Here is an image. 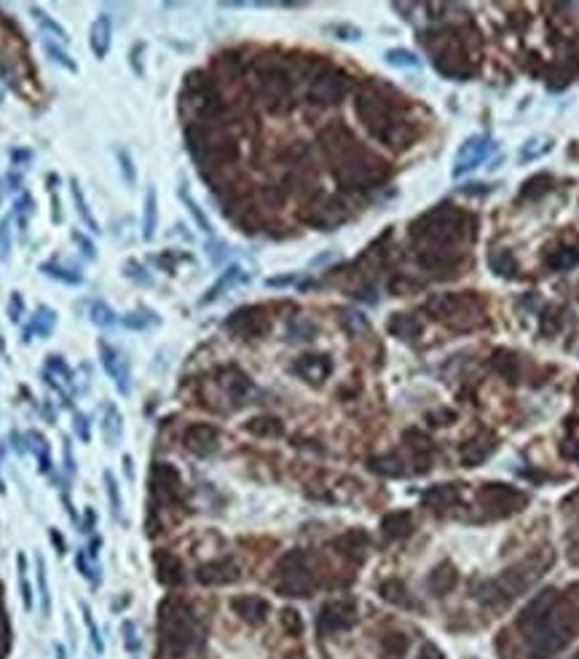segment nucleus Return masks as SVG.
Wrapping results in <instances>:
<instances>
[{
	"label": "nucleus",
	"instance_id": "nucleus-1",
	"mask_svg": "<svg viewBox=\"0 0 579 659\" xmlns=\"http://www.w3.org/2000/svg\"><path fill=\"white\" fill-rule=\"evenodd\" d=\"M493 140L488 134H478V137H469L467 143L458 148L456 153V164H454V177H464L467 172H472L475 166H480L491 153H493Z\"/></svg>",
	"mask_w": 579,
	"mask_h": 659
},
{
	"label": "nucleus",
	"instance_id": "nucleus-2",
	"mask_svg": "<svg viewBox=\"0 0 579 659\" xmlns=\"http://www.w3.org/2000/svg\"><path fill=\"white\" fill-rule=\"evenodd\" d=\"M480 501L486 509H504V512H513L518 504H526V496L513 491L510 485H486L480 491Z\"/></svg>",
	"mask_w": 579,
	"mask_h": 659
},
{
	"label": "nucleus",
	"instance_id": "nucleus-3",
	"mask_svg": "<svg viewBox=\"0 0 579 659\" xmlns=\"http://www.w3.org/2000/svg\"><path fill=\"white\" fill-rule=\"evenodd\" d=\"M100 354H102V364H105V370L116 378L118 392H121V394H129V370H126V364H123L121 354L113 352L108 343H100Z\"/></svg>",
	"mask_w": 579,
	"mask_h": 659
},
{
	"label": "nucleus",
	"instance_id": "nucleus-4",
	"mask_svg": "<svg viewBox=\"0 0 579 659\" xmlns=\"http://www.w3.org/2000/svg\"><path fill=\"white\" fill-rule=\"evenodd\" d=\"M111 33H113L111 16H108V14H102L100 19L91 24V30H89V44H91V51H94L97 59H105V56H108V48H111Z\"/></svg>",
	"mask_w": 579,
	"mask_h": 659
},
{
	"label": "nucleus",
	"instance_id": "nucleus-5",
	"mask_svg": "<svg viewBox=\"0 0 579 659\" xmlns=\"http://www.w3.org/2000/svg\"><path fill=\"white\" fill-rule=\"evenodd\" d=\"M158 225V201H156V188L148 185L145 190V204H143V239L150 242L156 236Z\"/></svg>",
	"mask_w": 579,
	"mask_h": 659
},
{
	"label": "nucleus",
	"instance_id": "nucleus-6",
	"mask_svg": "<svg viewBox=\"0 0 579 659\" xmlns=\"http://www.w3.org/2000/svg\"><path fill=\"white\" fill-rule=\"evenodd\" d=\"M70 190H73V201H76V209H78L81 223H83L91 233H100V225H97V220H94V215H91V209H89V204H86L83 193H81V185H78V180H76V177L70 180Z\"/></svg>",
	"mask_w": 579,
	"mask_h": 659
},
{
	"label": "nucleus",
	"instance_id": "nucleus-7",
	"mask_svg": "<svg viewBox=\"0 0 579 659\" xmlns=\"http://www.w3.org/2000/svg\"><path fill=\"white\" fill-rule=\"evenodd\" d=\"M121 431H123V418L118 416V410H116V407L108 405L105 418H102V434H105V439H108V445H118Z\"/></svg>",
	"mask_w": 579,
	"mask_h": 659
},
{
	"label": "nucleus",
	"instance_id": "nucleus-8",
	"mask_svg": "<svg viewBox=\"0 0 579 659\" xmlns=\"http://www.w3.org/2000/svg\"><path fill=\"white\" fill-rule=\"evenodd\" d=\"M488 263H491V268H493V274L504 276V279H515V276H518V260L513 257L510 250H499V252H493Z\"/></svg>",
	"mask_w": 579,
	"mask_h": 659
},
{
	"label": "nucleus",
	"instance_id": "nucleus-9",
	"mask_svg": "<svg viewBox=\"0 0 579 659\" xmlns=\"http://www.w3.org/2000/svg\"><path fill=\"white\" fill-rule=\"evenodd\" d=\"M454 584H456V568H454L451 563H443V566L432 573V579H429V587H432L437 595H446L448 590H454Z\"/></svg>",
	"mask_w": 579,
	"mask_h": 659
},
{
	"label": "nucleus",
	"instance_id": "nucleus-10",
	"mask_svg": "<svg viewBox=\"0 0 579 659\" xmlns=\"http://www.w3.org/2000/svg\"><path fill=\"white\" fill-rule=\"evenodd\" d=\"M178 193H180V201H183V204L188 207L190 218L196 220V225H199V228H201V233H207V236H210V233H212V223H210V220H207V215H204V209H201L199 204L193 201V196H190L188 190H185V183L180 185V190H178Z\"/></svg>",
	"mask_w": 579,
	"mask_h": 659
},
{
	"label": "nucleus",
	"instance_id": "nucleus-11",
	"mask_svg": "<svg viewBox=\"0 0 579 659\" xmlns=\"http://www.w3.org/2000/svg\"><path fill=\"white\" fill-rule=\"evenodd\" d=\"M234 608L245 616L247 622H260L268 611V606L263 603V601H257V598H242V601H236L234 603Z\"/></svg>",
	"mask_w": 579,
	"mask_h": 659
},
{
	"label": "nucleus",
	"instance_id": "nucleus-12",
	"mask_svg": "<svg viewBox=\"0 0 579 659\" xmlns=\"http://www.w3.org/2000/svg\"><path fill=\"white\" fill-rule=\"evenodd\" d=\"M35 568H38V593H41V614H51V593H48V576H46V561L38 555L35 558Z\"/></svg>",
	"mask_w": 579,
	"mask_h": 659
},
{
	"label": "nucleus",
	"instance_id": "nucleus-13",
	"mask_svg": "<svg viewBox=\"0 0 579 659\" xmlns=\"http://www.w3.org/2000/svg\"><path fill=\"white\" fill-rule=\"evenodd\" d=\"M493 367H496V373L504 375L507 381H515V378H518V357H515L513 352L493 354Z\"/></svg>",
	"mask_w": 579,
	"mask_h": 659
},
{
	"label": "nucleus",
	"instance_id": "nucleus-14",
	"mask_svg": "<svg viewBox=\"0 0 579 659\" xmlns=\"http://www.w3.org/2000/svg\"><path fill=\"white\" fill-rule=\"evenodd\" d=\"M239 279H242V268H239V265H231V268H228V271L220 276V282L212 287V290H207V295H204V303H212L215 297H220V292H223V290H228L231 285H236Z\"/></svg>",
	"mask_w": 579,
	"mask_h": 659
},
{
	"label": "nucleus",
	"instance_id": "nucleus-15",
	"mask_svg": "<svg viewBox=\"0 0 579 659\" xmlns=\"http://www.w3.org/2000/svg\"><path fill=\"white\" fill-rule=\"evenodd\" d=\"M54 322H56V314L51 311L48 306H41L38 311H35V319H33V330L30 332H38V335H48L51 330H54ZM27 332V335H30Z\"/></svg>",
	"mask_w": 579,
	"mask_h": 659
},
{
	"label": "nucleus",
	"instance_id": "nucleus-16",
	"mask_svg": "<svg viewBox=\"0 0 579 659\" xmlns=\"http://www.w3.org/2000/svg\"><path fill=\"white\" fill-rule=\"evenodd\" d=\"M411 528H413V520L408 512H397V515H389L384 520V531H386L389 536H405Z\"/></svg>",
	"mask_w": 579,
	"mask_h": 659
},
{
	"label": "nucleus",
	"instance_id": "nucleus-17",
	"mask_svg": "<svg viewBox=\"0 0 579 659\" xmlns=\"http://www.w3.org/2000/svg\"><path fill=\"white\" fill-rule=\"evenodd\" d=\"M30 14H33V16H35V22L41 24V27H43L46 33L56 35V38H59L62 44H67V41H70V38H67V33H65V27H62V24H59V22H54V19H51V16H48V14H46V11H41V9H35V6H30Z\"/></svg>",
	"mask_w": 579,
	"mask_h": 659
},
{
	"label": "nucleus",
	"instance_id": "nucleus-18",
	"mask_svg": "<svg viewBox=\"0 0 579 659\" xmlns=\"http://www.w3.org/2000/svg\"><path fill=\"white\" fill-rule=\"evenodd\" d=\"M579 263V250H558L547 257V265L555 268V271H568Z\"/></svg>",
	"mask_w": 579,
	"mask_h": 659
},
{
	"label": "nucleus",
	"instance_id": "nucleus-19",
	"mask_svg": "<svg viewBox=\"0 0 579 659\" xmlns=\"http://www.w3.org/2000/svg\"><path fill=\"white\" fill-rule=\"evenodd\" d=\"M386 62H389L391 67H421V59L413 54V51H405V48H391V51H386Z\"/></svg>",
	"mask_w": 579,
	"mask_h": 659
},
{
	"label": "nucleus",
	"instance_id": "nucleus-20",
	"mask_svg": "<svg viewBox=\"0 0 579 659\" xmlns=\"http://www.w3.org/2000/svg\"><path fill=\"white\" fill-rule=\"evenodd\" d=\"M41 271H43L46 276H51V279H59V282H65V285H81L83 282V276L76 274V271H67V268H59L56 263H43L41 265Z\"/></svg>",
	"mask_w": 579,
	"mask_h": 659
},
{
	"label": "nucleus",
	"instance_id": "nucleus-21",
	"mask_svg": "<svg viewBox=\"0 0 579 659\" xmlns=\"http://www.w3.org/2000/svg\"><path fill=\"white\" fill-rule=\"evenodd\" d=\"M91 322L100 325V327H113L118 319H116V314H113V308L108 303L97 300V303H91Z\"/></svg>",
	"mask_w": 579,
	"mask_h": 659
},
{
	"label": "nucleus",
	"instance_id": "nucleus-22",
	"mask_svg": "<svg viewBox=\"0 0 579 659\" xmlns=\"http://www.w3.org/2000/svg\"><path fill=\"white\" fill-rule=\"evenodd\" d=\"M123 327H132V330H145L150 325H158V317L153 311H134L129 317H123Z\"/></svg>",
	"mask_w": 579,
	"mask_h": 659
},
{
	"label": "nucleus",
	"instance_id": "nucleus-23",
	"mask_svg": "<svg viewBox=\"0 0 579 659\" xmlns=\"http://www.w3.org/2000/svg\"><path fill=\"white\" fill-rule=\"evenodd\" d=\"M43 48H46V54L51 56L56 65H62L65 70H70V73H76V70H78V65L70 59V54H67L65 48H59V46L51 44V41H43Z\"/></svg>",
	"mask_w": 579,
	"mask_h": 659
},
{
	"label": "nucleus",
	"instance_id": "nucleus-24",
	"mask_svg": "<svg viewBox=\"0 0 579 659\" xmlns=\"http://www.w3.org/2000/svg\"><path fill=\"white\" fill-rule=\"evenodd\" d=\"M116 158H118V166H121V175H123V180H126V185H134V183H137V172H134L129 150H126V148H116Z\"/></svg>",
	"mask_w": 579,
	"mask_h": 659
},
{
	"label": "nucleus",
	"instance_id": "nucleus-25",
	"mask_svg": "<svg viewBox=\"0 0 579 659\" xmlns=\"http://www.w3.org/2000/svg\"><path fill=\"white\" fill-rule=\"evenodd\" d=\"M81 611H83V622H86V627H89L91 646H94V651H97V654H102V651H105V643H102L100 630H97V625H94V616H91V608H89L86 603H81Z\"/></svg>",
	"mask_w": 579,
	"mask_h": 659
},
{
	"label": "nucleus",
	"instance_id": "nucleus-26",
	"mask_svg": "<svg viewBox=\"0 0 579 659\" xmlns=\"http://www.w3.org/2000/svg\"><path fill=\"white\" fill-rule=\"evenodd\" d=\"M121 635H123V646L129 648L132 654H137L143 643H140V638H137V625H134L132 619H126V622L121 625Z\"/></svg>",
	"mask_w": 579,
	"mask_h": 659
},
{
	"label": "nucleus",
	"instance_id": "nucleus-27",
	"mask_svg": "<svg viewBox=\"0 0 579 659\" xmlns=\"http://www.w3.org/2000/svg\"><path fill=\"white\" fill-rule=\"evenodd\" d=\"M105 485H108V496H111L113 517L118 520V517H121V496H118V483H116V477H113L111 472H105Z\"/></svg>",
	"mask_w": 579,
	"mask_h": 659
},
{
	"label": "nucleus",
	"instance_id": "nucleus-28",
	"mask_svg": "<svg viewBox=\"0 0 579 659\" xmlns=\"http://www.w3.org/2000/svg\"><path fill=\"white\" fill-rule=\"evenodd\" d=\"M11 218L0 220V260H9L11 255Z\"/></svg>",
	"mask_w": 579,
	"mask_h": 659
},
{
	"label": "nucleus",
	"instance_id": "nucleus-29",
	"mask_svg": "<svg viewBox=\"0 0 579 659\" xmlns=\"http://www.w3.org/2000/svg\"><path fill=\"white\" fill-rule=\"evenodd\" d=\"M16 218H19V225H27V218H30V212H33V198L27 196V193H22V198L16 201Z\"/></svg>",
	"mask_w": 579,
	"mask_h": 659
},
{
	"label": "nucleus",
	"instance_id": "nucleus-30",
	"mask_svg": "<svg viewBox=\"0 0 579 659\" xmlns=\"http://www.w3.org/2000/svg\"><path fill=\"white\" fill-rule=\"evenodd\" d=\"M19 582H22V598H24V608H33V595H30V584H27V576H24V555H19Z\"/></svg>",
	"mask_w": 579,
	"mask_h": 659
},
{
	"label": "nucleus",
	"instance_id": "nucleus-31",
	"mask_svg": "<svg viewBox=\"0 0 579 659\" xmlns=\"http://www.w3.org/2000/svg\"><path fill=\"white\" fill-rule=\"evenodd\" d=\"M73 239H76V244H78L81 250H83V255H86L89 260H94V255H97V250H94V244H91L89 239H86L83 233H78V231L73 233Z\"/></svg>",
	"mask_w": 579,
	"mask_h": 659
},
{
	"label": "nucleus",
	"instance_id": "nucleus-32",
	"mask_svg": "<svg viewBox=\"0 0 579 659\" xmlns=\"http://www.w3.org/2000/svg\"><path fill=\"white\" fill-rule=\"evenodd\" d=\"M22 308H24V303H22V295H19V292H14V297H11V306H9V314H11V322H19V319H22Z\"/></svg>",
	"mask_w": 579,
	"mask_h": 659
},
{
	"label": "nucleus",
	"instance_id": "nucleus-33",
	"mask_svg": "<svg viewBox=\"0 0 579 659\" xmlns=\"http://www.w3.org/2000/svg\"><path fill=\"white\" fill-rule=\"evenodd\" d=\"M76 431L83 439H89V426H86V416H76Z\"/></svg>",
	"mask_w": 579,
	"mask_h": 659
},
{
	"label": "nucleus",
	"instance_id": "nucleus-34",
	"mask_svg": "<svg viewBox=\"0 0 579 659\" xmlns=\"http://www.w3.org/2000/svg\"><path fill=\"white\" fill-rule=\"evenodd\" d=\"M51 541H54L56 552H59V555H62V552H65V538L59 536V533H56L54 528H51Z\"/></svg>",
	"mask_w": 579,
	"mask_h": 659
},
{
	"label": "nucleus",
	"instance_id": "nucleus-35",
	"mask_svg": "<svg viewBox=\"0 0 579 659\" xmlns=\"http://www.w3.org/2000/svg\"><path fill=\"white\" fill-rule=\"evenodd\" d=\"M54 651H56V659H65V648L62 646H54Z\"/></svg>",
	"mask_w": 579,
	"mask_h": 659
},
{
	"label": "nucleus",
	"instance_id": "nucleus-36",
	"mask_svg": "<svg viewBox=\"0 0 579 659\" xmlns=\"http://www.w3.org/2000/svg\"><path fill=\"white\" fill-rule=\"evenodd\" d=\"M574 659H579V654H577V657H574Z\"/></svg>",
	"mask_w": 579,
	"mask_h": 659
}]
</instances>
